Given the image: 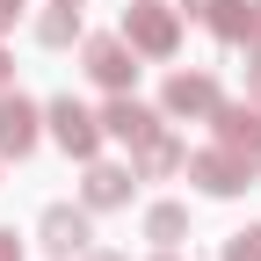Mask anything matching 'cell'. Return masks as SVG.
Wrapping results in <instances>:
<instances>
[{
  "label": "cell",
  "mask_w": 261,
  "mask_h": 261,
  "mask_svg": "<svg viewBox=\"0 0 261 261\" xmlns=\"http://www.w3.org/2000/svg\"><path fill=\"white\" fill-rule=\"evenodd\" d=\"M116 37L138 51V58L167 65V58L181 51V8H167V0H130L123 22H116Z\"/></svg>",
  "instance_id": "cell-1"
},
{
  "label": "cell",
  "mask_w": 261,
  "mask_h": 261,
  "mask_svg": "<svg viewBox=\"0 0 261 261\" xmlns=\"http://www.w3.org/2000/svg\"><path fill=\"white\" fill-rule=\"evenodd\" d=\"M44 130H51V145L65 152V160H102V116H94L87 102H73V94H51L44 102Z\"/></svg>",
  "instance_id": "cell-2"
},
{
  "label": "cell",
  "mask_w": 261,
  "mask_h": 261,
  "mask_svg": "<svg viewBox=\"0 0 261 261\" xmlns=\"http://www.w3.org/2000/svg\"><path fill=\"white\" fill-rule=\"evenodd\" d=\"M181 174L196 181V196H211V203H232V196L254 189V167H247L232 145H203V152H189V160H181Z\"/></svg>",
  "instance_id": "cell-3"
},
{
  "label": "cell",
  "mask_w": 261,
  "mask_h": 261,
  "mask_svg": "<svg viewBox=\"0 0 261 261\" xmlns=\"http://www.w3.org/2000/svg\"><path fill=\"white\" fill-rule=\"evenodd\" d=\"M37 247H44L51 261H80V254L94 247V211H87V203H44Z\"/></svg>",
  "instance_id": "cell-4"
},
{
  "label": "cell",
  "mask_w": 261,
  "mask_h": 261,
  "mask_svg": "<svg viewBox=\"0 0 261 261\" xmlns=\"http://www.w3.org/2000/svg\"><path fill=\"white\" fill-rule=\"evenodd\" d=\"M218 102H225V87H218V73H203V65H196V73H167V87H160V116L167 123H211L218 116Z\"/></svg>",
  "instance_id": "cell-5"
},
{
  "label": "cell",
  "mask_w": 261,
  "mask_h": 261,
  "mask_svg": "<svg viewBox=\"0 0 261 261\" xmlns=\"http://www.w3.org/2000/svg\"><path fill=\"white\" fill-rule=\"evenodd\" d=\"M80 65H87V80L102 94H130V87H138V51H130L116 29H109V37H80Z\"/></svg>",
  "instance_id": "cell-6"
},
{
  "label": "cell",
  "mask_w": 261,
  "mask_h": 261,
  "mask_svg": "<svg viewBox=\"0 0 261 261\" xmlns=\"http://www.w3.org/2000/svg\"><path fill=\"white\" fill-rule=\"evenodd\" d=\"M44 138V102H29V94L0 87V160H29Z\"/></svg>",
  "instance_id": "cell-7"
},
{
  "label": "cell",
  "mask_w": 261,
  "mask_h": 261,
  "mask_svg": "<svg viewBox=\"0 0 261 261\" xmlns=\"http://www.w3.org/2000/svg\"><path fill=\"white\" fill-rule=\"evenodd\" d=\"M211 130H218V145H232L247 167H254V181H261V102H218V116H211Z\"/></svg>",
  "instance_id": "cell-8"
},
{
  "label": "cell",
  "mask_w": 261,
  "mask_h": 261,
  "mask_svg": "<svg viewBox=\"0 0 261 261\" xmlns=\"http://www.w3.org/2000/svg\"><path fill=\"white\" fill-rule=\"evenodd\" d=\"M181 15H189V22H203L225 51L254 44V0H181Z\"/></svg>",
  "instance_id": "cell-9"
},
{
  "label": "cell",
  "mask_w": 261,
  "mask_h": 261,
  "mask_svg": "<svg viewBox=\"0 0 261 261\" xmlns=\"http://www.w3.org/2000/svg\"><path fill=\"white\" fill-rule=\"evenodd\" d=\"M94 116H102V138H116V145H145L152 130H167V116H160V109H145L138 94H109Z\"/></svg>",
  "instance_id": "cell-10"
},
{
  "label": "cell",
  "mask_w": 261,
  "mask_h": 261,
  "mask_svg": "<svg viewBox=\"0 0 261 261\" xmlns=\"http://www.w3.org/2000/svg\"><path fill=\"white\" fill-rule=\"evenodd\" d=\"M130 196H138V174H130V167L87 160V174H80V203L87 211H130Z\"/></svg>",
  "instance_id": "cell-11"
},
{
  "label": "cell",
  "mask_w": 261,
  "mask_h": 261,
  "mask_svg": "<svg viewBox=\"0 0 261 261\" xmlns=\"http://www.w3.org/2000/svg\"><path fill=\"white\" fill-rule=\"evenodd\" d=\"M181 160H189V145L174 138V130H152L145 145H130V174H138V181H174Z\"/></svg>",
  "instance_id": "cell-12"
},
{
  "label": "cell",
  "mask_w": 261,
  "mask_h": 261,
  "mask_svg": "<svg viewBox=\"0 0 261 261\" xmlns=\"http://www.w3.org/2000/svg\"><path fill=\"white\" fill-rule=\"evenodd\" d=\"M145 240H152V247H181V240H189V203H174V196L145 203Z\"/></svg>",
  "instance_id": "cell-13"
},
{
  "label": "cell",
  "mask_w": 261,
  "mask_h": 261,
  "mask_svg": "<svg viewBox=\"0 0 261 261\" xmlns=\"http://www.w3.org/2000/svg\"><path fill=\"white\" fill-rule=\"evenodd\" d=\"M87 37V29H80V8H58V0H51V8L37 15V44L44 51H65V44H80Z\"/></svg>",
  "instance_id": "cell-14"
},
{
  "label": "cell",
  "mask_w": 261,
  "mask_h": 261,
  "mask_svg": "<svg viewBox=\"0 0 261 261\" xmlns=\"http://www.w3.org/2000/svg\"><path fill=\"white\" fill-rule=\"evenodd\" d=\"M225 261H261V225H240V232H225Z\"/></svg>",
  "instance_id": "cell-15"
},
{
  "label": "cell",
  "mask_w": 261,
  "mask_h": 261,
  "mask_svg": "<svg viewBox=\"0 0 261 261\" xmlns=\"http://www.w3.org/2000/svg\"><path fill=\"white\" fill-rule=\"evenodd\" d=\"M240 87H247V102H261V37L240 44Z\"/></svg>",
  "instance_id": "cell-16"
},
{
  "label": "cell",
  "mask_w": 261,
  "mask_h": 261,
  "mask_svg": "<svg viewBox=\"0 0 261 261\" xmlns=\"http://www.w3.org/2000/svg\"><path fill=\"white\" fill-rule=\"evenodd\" d=\"M0 261H22V232L15 225H0Z\"/></svg>",
  "instance_id": "cell-17"
},
{
  "label": "cell",
  "mask_w": 261,
  "mask_h": 261,
  "mask_svg": "<svg viewBox=\"0 0 261 261\" xmlns=\"http://www.w3.org/2000/svg\"><path fill=\"white\" fill-rule=\"evenodd\" d=\"M80 261H130V254H116V247H87Z\"/></svg>",
  "instance_id": "cell-18"
},
{
  "label": "cell",
  "mask_w": 261,
  "mask_h": 261,
  "mask_svg": "<svg viewBox=\"0 0 261 261\" xmlns=\"http://www.w3.org/2000/svg\"><path fill=\"white\" fill-rule=\"evenodd\" d=\"M15 15H22L15 0H0V37H8V29H15Z\"/></svg>",
  "instance_id": "cell-19"
},
{
  "label": "cell",
  "mask_w": 261,
  "mask_h": 261,
  "mask_svg": "<svg viewBox=\"0 0 261 261\" xmlns=\"http://www.w3.org/2000/svg\"><path fill=\"white\" fill-rule=\"evenodd\" d=\"M0 87H15V58H8V44H0Z\"/></svg>",
  "instance_id": "cell-20"
},
{
  "label": "cell",
  "mask_w": 261,
  "mask_h": 261,
  "mask_svg": "<svg viewBox=\"0 0 261 261\" xmlns=\"http://www.w3.org/2000/svg\"><path fill=\"white\" fill-rule=\"evenodd\" d=\"M145 261H181V247H152V254H145Z\"/></svg>",
  "instance_id": "cell-21"
},
{
  "label": "cell",
  "mask_w": 261,
  "mask_h": 261,
  "mask_svg": "<svg viewBox=\"0 0 261 261\" xmlns=\"http://www.w3.org/2000/svg\"><path fill=\"white\" fill-rule=\"evenodd\" d=\"M254 37H261V0H254Z\"/></svg>",
  "instance_id": "cell-22"
},
{
  "label": "cell",
  "mask_w": 261,
  "mask_h": 261,
  "mask_svg": "<svg viewBox=\"0 0 261 261\" xmlns=\"http://www.w3.org/2000/svg\"><path fill=\"white\" fill-rule=\"evenodd\" d=\"M58 8H87V0H58Z\"/></svg>",
  "instance_id": "cell-23"
},
{
  "label": "cell",
  "mask_w": 261,
  "mask_h": 261,
  "mask_svg": "<svg viewBox=\"0 0 261 261\" xmlns=\"http://www.w3.org/2000/svg\"><path fill=\"white\" fill-rule=\"evenodd\" d=\"M15 8H22V0H15Z\"/></svg>",
  "instance_id": "cell-24"
}]
</instances>
